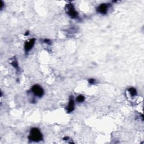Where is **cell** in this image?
<instances>
[{
    "instance_id": "6da1fadb",
    "label": "cell",
    "mask_w": 144,
    "mask_h": 144,
    "mask_svg": "<svg viewBox=\"0 0 144 144\" xmlns=\"http://www.w3.org/2000/svg\"><path fill=\"white\" fill-rule=\"evenodd\" d=\"M29 139L34 142H38L42 140V135L39 129L33 128L30 130Z\"/></svg>"
},
{
    "instance_id": "7a4b0ae2",
    "label": "cell",
    "mask_w": 144,
    "mask_h": 144,
    "mask_svg": "<svg viewBox=\"0 0 144 144\" xmlns=\"http://www.w3.org/2000/svg\"><path fill=\"white\" fill-rule=\"evenodd\" d=\"M66 10L68 14L71 18H74L77 17L78 15L77 12L75 11L73 5H71V4H68V5H66Z\"/></svg>"
},
{
    "instance_id": "3957f363",
    "label": "cell",
    "mask_w": 144,
    "mask_h": 144,
    "mask_svg": "<svg viewBox=\"0 0 144 144\" xmlns=\"http://www.w3.org/2000/svg\"><path fill=\"white\" fill-rule=\"evenodd\" d=\"M32 91L35 96L39 97H42L44 94L43 89L39 85H34L32 88Z\"/></svg>"
},
{
    "instance_id": "277c9868",
    "label": "cell",
    "mask_w": 144,
    "mask_h": 144,
    "mask_svg": "<svg viewBox=\"0 0 144 144\" xmlns=\"http://www.w3.org/2000/svg\"><path fill=\"white\" fill-rule=\"evenodd\" d=\"M35 42V39L34 38H33V39H31L29 41L25 42L24 48L26 52L29 51L32 49L33 47L34 46Z\"/></svg>"
},
{
    "instance_id": "5b68a950",
    "label": "cell",
    "mask_w": 144,
    "mask_h": 144,
    "mask_svg": "<svg viewBox=\"0 0 144 144\" xmlns=\"http://www.w3.org/2000/svg\"><path fill=\"white\" fill-rule=\"evenodd\" d=\"M107 8H108V6L107 5V4L102 3L98 6L97 11L98 13H100L102 14H105L107 11Z\"/></svg>"
},
{
    "instance_id": "8992f818",
    "label": "cell",
    "mask_w": 144,
    "mask_h": 144,
    "mask_svg": "<svg viewBox=\"0 0 144 144\" xmlns=\"http://www.w3.org/2000/svg\"><path fill=\"white\" fill-rule=\"evenodd\" d=\"M67 112L68 113H71L73 111L74 109V102L73 99V97H71L70 98V100L68 104V105L67 106Z\"/></svg>"
},
{
    "instance_id": "52a82bcc",
    "label": "cell",
    "mask_w": 144,
    "mask_h": 144,
    "mask_svg": "<svg viewBox=\"0 0 144 144\" xmlns=\"http://www.w3.org/2000/svg\"><path fill=\"white\" fill-rule=\"evenodd\" d=\"M128 91H129V92H130V94H131V95L132 96H134L137 95L136 90L135 88H133V87L130 88V89H128Z\"/></svg>"
},
{
    "instance_id": "ba28073f",
    "label": "cell",
    "mask_w": 144,
    "mask_h": 144,
    "mask_svg": "<svg viewBox=\"0 0 144 144\" xmlns=\"http://www.w3.org/2000/svg\"><path fill=\"white\" fill-rule=\"evenodd\" d=\"M77 101L78 102H82L85 101V97L82 95H79L77 98Z\"/></svg>"
},
{
    "instance_id": "9c48e42d",
    "label": "cell",
    "mask_w": 144,
    "mask_h": 144,
    "mask_svg": "<svg viewBox=\"0 0 144 144\" xmlns=\"http://www.w3.org/2000/svg\"><path fill=\"white\" fill-rule=\"evenodd\" d=\"M11 64L13 65V66H14L15 68H17V67H18V63H17V61H15L12 62L11 63Z\"/></svg>"
},
{
    "instance_id": "30bf717a",
    "label": "cell",
    "mask_w": 144,
    "mask_h": 144,
    "mask_svg": "<svg viewBox=\"0 0 144 144\" xmlns=\"http://www.w3.org/2000/svg\"><path fill=\"white\" fill-rule=\"evenodd\" d=\"M95 80L94 79H92V78H91L89 80V83L90 84H91V85H92V84H94L95 83Z\"/></svg>"
}]
</instances>
